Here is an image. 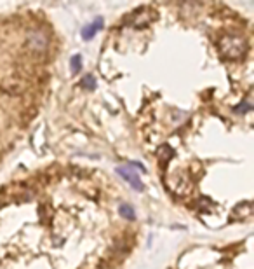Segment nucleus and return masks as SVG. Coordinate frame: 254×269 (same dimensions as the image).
I'll list each match as a JSON object with an SVG mask.
<instances>
[{"label": "nucleus", "instance_id": "1", "mask_svg": "<svg viewBox=\"0 0 254 269\" xmlns=\"http://www.w3.org/2000/svg\"><path fill=\"white\" fill-rule=\"evenodd\" d=\"M219 47H221V53L228 58H240L246 53V42L235 35L225 37L219 44Z\"/></svg>", "mask_w": 254, "mask_h": 269}, {"label": "nucleus", "instance_id": "2", "mask_svg": "<svg viewBox=\"0 0 254 269\" xmlns=\"http://www.w3.org/2000/svg\"><path fill=\"white\" fill-rule=\"evenodd\" d=\"M28 46L32 47L33 51H44L47 47V37L42 30H33L28 35Z\"/></svg>", "mask_w": 254, "mask_h": 269}, {"label": "nucleus", "instance_id": "3", "mask_svg": "<svg viewBox=\"0 0 254 269\" xmlns=\"http://www.w3.org/2000/svg\"><path fill=\"white\" fill-rule=\"evenodd\" d=\"M117 172H119V175L122 177V179H126L127 182L131 183V185L134 187L136 190H141V189H143L141 180H139V177L136 175V173L132 172L131 168H119V170H117Z\"/></svg>", "mask_w": 254, "mask_h": 269}, {"label": "nucleus", "instance_id": "4", "mask_svg": "<svg viewBox=\"0 0 254 269\" xmlns=\"http://www.w3.org/2000/svg\"><path fill=\"white\" fill-rule=\"evenodd\" d=\"M99 26H103V19H101V18L96 19V21L92 23V25L85 26V30H84V32H82V39H84V40L92 39V37H94V33L99 30Z\"/></svg>", "mask_w": 254, "mask_h": 269}, {"label": "nucleus", "instance_id": "5", "mask_svg": "<svg viewBox=\"0 0 254 269\" xmlns=\"http://www.w3.org/2000/svg\"><path fill=\"white\" fill-rule=\"evenodd\" d=\"M120 215L124 217V219H127V220H134V210H132V206H129V205H122L120 206Z\"/></svg>", "mask_w": 254, "mask_h": 269}, {"label": "nucleus", "instance_id": "6", "mask_svg": "<svg viewBox=\"0 0 254 269\" xmlns=\"http://www.w3.org/2000/svg\"><path fill=\"white\" fill-rule=\"evenodd\" d=\"M80 67H82V58L77 54V56H73V60H71V69H73V72H78Z\"/></svg>", "mask_w": 254, "mask_h": 269}]
</instances>
